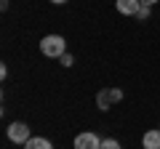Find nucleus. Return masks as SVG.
<instances>
[{"label":"nucleus","instance_id":"1","mask_svg":"<svg viewBox=\"0 0 160 149\" xmlns=\"http://www.w3.org/2000/svg\"><path fill=\"white\" fill-rule=\"evenodd\" d=\"M64 48H67V40H64L62 35H46V37L40 40V53L48 56V59H62L64 53H67Z\"/></svg>","mask_w":160,"mask_h":149},{"label":"nucleus","instance_id":"2","mask_svg":"<svg viewBox=\"0 0 160 149\" xmlns=\"http://www.w3.org/2000/svg\"><path fill=\"white\" fill-rule=\"evenodd\" d=\"M8 138H11V141L13 144H27L29 141V138H32V136H29V128H27V123H11V125H8Z\"/></svg>","mask_w":160,"mask_h":149},{"label":"nucleus","instance_id":"3","mask_svg":"<svg viewBox=\"0 0 160 149\" xmlns=\"http://www.w3.org/2000/svg\"><path fill=\"white\" fill-rule=\"evenodd\" d=\"M115 101H123V91H118V88H107V91H99L96 93V104H99V109H109V104H115Z\"/></svg>","mask_w":160,"mask_h":149},{"label":"nucleus","instance_id":"4","mask_svg":"<svg viewBox=\"0 0 160 149\" xmlns=\"http://www.w3.org/2000/svg\"><path fill=\"white\" fill-rule=\"evenodd\" d=\"M75 149H102V138L96 133H78L75 136Z\"/></svg>","mask_w":160,"mask_h":149},{"label":"nucleus","instance_id":"5","mask_svg":"<svg viewBox=\"0 0 160 149\" xmlns=\"http://www.w3.org/2000/svg\"><path fill=\"white\" fill-rule=\"evenodd\" d=\"M115 8H118L123 16H136L139 8H142V0H118V3H115Z\"/></svg>","mask_w":160,"mask_h":149},{"label":"nucleus","instance_id":"6","mask_svg":"<svg viewBox=\"0 0 160 149\" xmlns=\"http://www.w3.org/2000/svg\"><path fill=\"white\" fill-rule=\"evenodd\" d=\"M142 147H144V149H160V128H155V131H147V133H144Z\"/></svg>","mask_w":160,"mask_h":149},{"label":"nucleus","instance_id":"7","mask_svg":"<svg viewBox=\"0 0 160 149\" xmlns=\"http://www.w3.org/2000/svg\"><path fill=\"white\" fill-rule=\"evenodd\" d=\"M24 149H53V144L48 141V138H43V136H32L24 144Z\"/></svg>","mask_w":160,"mask_h":149},{"label":"nucleus","instance_id":"8","mask_svg":"<svg viewBox=\"0 0 160 149\" xmlns=\"http://www.w3.org/2000/svg\"><path fill=\"white\" fill-rule=\"evenodd\" d=\"M102 149H123V147H120V141H115V138H104Z\"/></svg>","mask_w":160,"mask_h":149},{"label":"nucleus","instance_id":"9","mask_svg":"<svg viewBox=\"0 0 160 149\" xmlns=\"http://www.w3.org/2000/svg\"><path fill=\"white\" fill-rule=\"evenodd\" d=\"M147 16H149V6H142V8H139V13H136V19H139V22H144Z\"/></svg>","mask_w":160,"mask_h":149},{"label":"nucleus","instance_id":"10","mask_svg":"<svg viewBox=\"0 0 160 149\" xmlns=\"http://www.w3.org/2000/svg\"><path fill=\"white\" fill-rule=\"evenodd\" d=\"M59 61H62V67H72V64H75V59L69 56V53H64V56L59 59Z\"/></svg>","mask_w":160,"mask_h":149},{"label":"nucleus","instance_id":"11","mask_svg":"<svg viewBox=\"0 0 160 149\" xmlns=\"http://www.w3.org/2000/svg\"><path fill=\"white\" fill-rule=\"evenodd\" d=\"M6 77H8V67L3 64V67H0V80H6Z\"/></svg>","mask_w":160,"mask_h":149},{"label":"nucleus","instance_id":"12","mask_svg":"<svg viewBox=\"0 0 160 149\" xmlns=\"http://www.w3.org/2000/svg\"><path fill=\"white\" fill-rule=\"evenodd\" d=\"M158 0H142V6H155Z\"/></svg>","mask_w":160,"mask_h":149},{"label":"nucleus","instance_id":"13","mask_svg":"<svg viewBox=\"0 0 160 149\" xmlns=\"http://www.w3.org/2000/svg\"><path fill=\"white\" fill-rule=\"evenodd\" d=\"M51 3H56V6H62V3H67V0H51Z\"/></svg>","mask_w":160,"mask_h":149}]
</instances>
